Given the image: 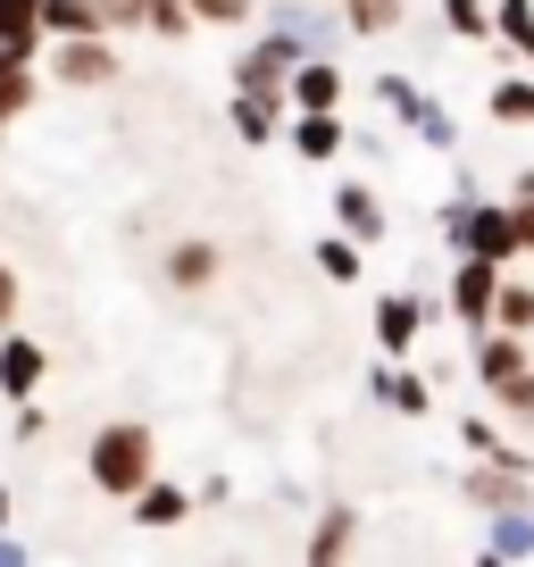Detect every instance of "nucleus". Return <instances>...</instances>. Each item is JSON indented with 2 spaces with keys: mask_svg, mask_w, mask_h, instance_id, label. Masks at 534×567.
<instances>
[{
  "mask_svg": "<svg viewBox=\"0 0 534 567\" xmlns=\"http://www.w3.org/2000/svg\"><path fill=\"white\" fill-rule=\"evenodd\" d=\"M101 34V0H42V42H75Z\"/></svg>",
  "mask_w": 534,
  "mask_h": 567,
  "instance_id": "16",
  "label": "nucleus"
},
{
  "mask_svg": "<svg viewBox=\"0 0 534 567\" xmlns=\"http://www.w3.org/2000/svg\"><path fill=\"white\" fill-rule=\"evenodd\" d=\"M151 34H167V42H184V34H193V0H151Z\"/></svg>",
  "mask_w": 534,
  "mask_h": 567,
  "instance_id": "32",
  "label": "nucleus"
},
{
  "mask_svg": "<svg viewBox=\"0 0 534 567\" xmlns=\"http://www.w3.org/2000/svg\"><path fill=\"white\" fill-rule=\"evenodd\" d=\"M510 217H517V250H534V193H510Z\"/></svg>",
  "mask_w": 534,
  "mask_h": 567,
  "instance_id": "35",
  "label": "nucleus"
},
{
  "mask_svg": "<svg viewBox=\"0 0 534 567\" xmlns=\"http://www.w3.org/2000/svg\"><path fill=\"white\" fill-rule=\"evenodd\" d=\"M301 59H309L301 34L267 25V42H250V51L234 59V92H267V101H285V84H292V68H301Z\"/></svg>",
  "mask_w": 534,
  "mask_h": 567,
  "instance_id": "2",
  "label": "nucleus"
},
{
  "mask_svg": "<svg viewBox=\"0 0 534 567\" xmlns=\"http://www.w3.org/2000/svg\"><path fill=\"white\" fill-rule=\"evenodd\" d=\"M342 142H351V134H342V117H335V109H301V125H292V151H301V159H342Z\"/></svg>",
  "mask_w": 534,
  "mask_h": 567,
  "instance_id": "13",
  "label": "nucleus"
},
{
  "mask_svg": "<svg viewBox=\"0 0 534 567\" xmlns=\"http://www.w3.org/2000/svg\"><path fill=\"white\" fill-rule=\"evenodd\" d=\"M0 326H18V276H9V259H0Z\"/></svg>",
  "mask_w": 534,
  "mask_h": 567,
  "instance_id": "37",
  "label": "nucleus"
},
{
  "mask_svg": "<svg viewBox=\"0 0 534 567\" xmlns=\"http://www.w3.org/2000/svg\"><path fill=\"white\" fill-rule=\"evenodd\" d=\"M42 368H51V351H42L34 334H18V326H0V392H9V401H34Z\"/></svg>",
  "mask_w": 534,
  "mask_h": 567,
  "instance_id": "6",
  "label": "nucleus"
},
{
  "mask_svg": "<svg viewBox=\"0 0 534 567\" xmlns=\"http://www.w3.org/2000/svg\"><path fill=\"white\" fill-rule=\"evenodd\" d=\"M342 92H351V84H342V68H335L326 51H309L301 68H292L285 101H292V117H301V109H342Z\"/></svg>",
  "mask_w": 534,
  "mask_h": 567,
  "instance_id": "8",
  "label": "nucleus"
},
{
  "mask_svg": "<svg viewBox=\"0 0 534 567\" xmlns=\"http://www.w3.org/2000/svg\"><path fill=\"white\" fill-rule=\"evenodd\" d=\"M9 517H18V501H9V484H0V526H9Z\"/></svg>",
  "mask_w": 534,
  "mask_h": 567,
  "instance_id": "39",
  "label": "nucleus"
},
{
  "mask_svg": "<svg viewBox=\"0 0 534 567\" xmlns=\"http://www.w3.org/2000/svg\"><path fill=\"white\" fill-rule=\"evenodd\" d=\"M267 25L301 34L309 51H326V42H335V18H326V9H301V0H276V9H267Z\"/></svg>",
  "mask_w": 534,
  "mask_h": 567,
  "instance_id": "19",
  "label": "nucleus"
},
{
  "mask_svg": "<svg viewBox=\"0 0 534 567\" xmlns=\"http://www.w3.org/2000/svg\"><path fill=\"white\" fill-rule=\"evenodd\" d=\"M493 292H501V259H476V250H460V267H451V318L476 334V326H493Z\"/></svg>",
  "mask_w": 534,
  "mask_h": 567,
  "instance_id": "5",
  "label": "nucleus"
},
{
  "mask_svg": "<svg viewBox=\"0 0 534 567\" xmlns=\"http://www.w3.org/2000/svg\"><path fill=\"white\" fill-rule=\"evenodd\" d=\"M359 267H368V243H351V234H326V243H318V276L359 284Z\"/></svg>",
  "mask_w": 534,
  "mask_h": 567,
  "instance_id": "22",
  "label": "nucleus"
},
{
  "mask_svg": "<svg viewBox=\"0 0 534 567\" xmlns=\"http://www.w3.org/2000/svg\"><path fill=\"white\" fill-rule=\"evenodd\" d=\"M493 401H501V417H517V425H534V359L517 375H501L493 384Z\"/></svg>",
  "mask_w": 534,
  "mask_h": 567,
  "instance_id": "26",
  "label": "nucleus"
},
{
  "mask_svg": "<svg viewBox=\"0 0 534 567\" xmlns=\"http://www.w3.org/2000/svg\"><path fill=\"white\" fill-rule=\"evenodd\" d=\"M42 59V0H0V68Z\"/></svg>",
  "mask_w": 534,
  "mask_h": 567,
  "instance_id": "7",
  "label": "nucleus"
},
{
  "mask_svg": "<svg viewBox=\"0 0 534 567\" xmlns=\"http://www.w3.org/2000/svg\"><path fill=\"white\" fill-rule=\"evenodd\" d=\"M42 434H51V417H42V409L25 401V409H18V443H42Z\"/></svg>",
  "mask_w": 534,
  "mask_h": 567,
  "instance_id": "36",
  "label": "nucleus"
},
{
  "mask_svg": "<svg viewBox=\"0 0 534 567\" xmlns=\"http://www.w3.org/2000/svg\"><path fill=\"white\" fill-rule=\"evenodd\" d=\"M493 326L534 334V284H501V292H493Z\"/></svg>",
  "mask_w": 534,
  "mask_h": 567,
  "instance_id": "25",
  "label": "nucleus"
},
{
  "mask_svg": "<svg viewBox=\"0 0 534 567\" xmlns=\"http://www.w3.org/2000/svg\"><path fill=\"white\" fill-rule=\"evenodd\" d=\"M493 125H534V75H510V84H493Z\"/></svg>",
  "mask_w": 534,
  "mask_h": 567,
  "instance_id": "23",
  "label": "nucleus"
},
{
  "mask_svg": "<svg viewBox=\"0 0 534 567\" xmlns=\"http://www.w3.org/2000/svg\"><path fill=\"white\" fill-rule=\"evenodd\" d=\"M117 68H125V59H117V34H75V42H59V51H51V75H59L68 92L117 84Z\"/></svg>",
  "mask_w": 534,
  "mask_h": 567,
  "instance_id": "4",
  "label": "nucleus"
},
{
  "mask_svg": "<svg viewBox=\"0 0 534 567\" xmlns=\"http://www.w3.org/2000/svg\"><path fill=\"white\" fill-rule=\"evenodd\" d=\"M401 18H410V0H342V25H351V34H392Z\"/></svg>",
  "mask_w": 534,
  "mask_h": 567,
  "instance_id": "20",
  "label": "nucleus"
},
{
  "mask_svg": "<svg viewBox=\"0 0 534 567\" xmlns=\"http://www.w3.org/2000/svg\"><path fill=\"white\" fill-rule=\"evenodd\" d=\"M335 226L351 234V243H384V200H376L368 184H335Z\"/></svg>",
  "mask_w": 534,
  "mask_h": 567,
  "instance_id": "12",
  "label": "nucleus"
},
{
  "mask_svg": "<svg viewBox=\"0 0 534 567\" xmlns=\"http://www.w3.org/2000/svg\"><path fill=\"white\" fill-rule=\"evenodd\" d=\"M368 384H376V401H384V409H401V417H427V409H434L427 375H418L410 359H384V368H376Z\"/></svg>",
  "mask_w": 534,
  "mask_h": 567,
  "instance_id": "10",
  "label": "nucleus"
},
{
  "mask_svg": "<svg viewBox=\"0 0 534 567\" xmlns=\"http://www.w3.org/2000/svg\"><path fill=\"white\" fill-rule=\"evenodd\" d=\"M517 368H526V334H510V326L484 334V326H476V375H484V384H501V375H517Z\"/></svg>",
  "mask_w": 534,
  "mask_h": 567,
  "instance_id": "14",
  "label": "nucleus"
},
{
  "mask_svg": "<svg viewBox=\"0 0 534 567\" xmlns=\"http://www.w3.org/2000/svg\"><path fill=\"white\" fill-rule=\"evenodd\" d=\"M84 467H92V484H101L109 501H134L151 476H160V443H151L143 417H117V425H101V434H92Z\"/></svg>",
  "mask_w": 534,
  "mask_h": 567,
  "instance_id": "1",
  "label": "nucleus"
},
{
  "mask_svg": "<svg viewBox=\"0 0 534 567\" xmlns=\"http://www.w3.org/2000/svg\"><path fill=\"white\" fill-rule=\"evenodd\" d=\"M484 550H493V559H534V509H493Z\"/></svg>",
  "mask_w": 534,
  "mask_h": 567,
  "instance_id": "17",
  "label": "nucleus"
},
{
  "mask_svg": "<svg viewBox=\"0 0 534 567\" xmlns=\"http://www.w3.org/2000/svg\"><path fill=\"white\" fill-rule=\"evenodd\" d=\"M259 0H193V25H243Z\"/></svg>",
  "mask_w": 534,
  "mask_h": 567,
  "instance_id": "34",
  "label": "nucleus"
},
{
  "mask_svg": "<svg viewBox=\"0 0 534 567\" xmlns=\"http://www.w3.org/2000/svg\"><path fill=\"white\" fill-rule=\"evenodd\" d=\"M18 559H25V543H18L9 526H0V567H18Z\"/></svg>",
  "mask_w": 534,
  "mask_h": 567,
  "instance_id": "38",
  "label": "nucleus"
},
{
  "mask_svg": "<svg viewBox=\"0 0 534 567\" xmlns=\"http://www.w3.org/2000/svg\"><path fill=\"white\" fill-rule=\"evenodd\" d=\"M125 509H134V526H151V534H167V526H184V517H193V493H184V484H160L151 476L143 493L125 501Z\"/></svg>",
  "mask_w": 534,
  "mask_h": 567,
  "instance_id": "11",
  "label": "nucleus"
},
{
  "mask_svg": "<svg viewBox=\"0 0 534 567\" xmlns=\"http://www.w3.org/2000/svg\"><path fill=\"white\" fill-rule=\"evenodd\" d=\"M34 109V68H0V125Z\"/></svg>",
  "mask_w": 534,
  "mask_h": 567,
  "instance_id": "31",
  "label": "nucleus"
},
{
  "mask_svg": "<svg viewBox=\"0 0 534 567\" xmlns=\"http://www.w3.org/2000/svg\"><path fill=\"white\" fill-rule=\"evenodd\" d=\"M493 34L534 68V0H501V9H493Z\"/></svg>",
  "mask_w": 534,
  "mask_h": 567,
  "instance_id": "21",
  "label": "nucleus"
},
{
  "mask_svg": "<svg viewBox=\"0 0 534 567\" xmlns=\"http://www.w3.org/2000/svg\"><path fill=\"white\" fill-rule=\"evenodd\" d=\"M209 276H217V250L209 243H176V250H167V284L193 292V284H209Z\"/></svg>",
  "mask_w": 534,
  "mask_h": 567,
  "instance_id": "24",
  "label": "nucleus"
},
{
  "mask_svg": "<svg viewBox=\"0 0 534 567\" xmlns=\"http://www.w3.org/2000/svg\"><path fill=\"white\" fill-rule=\"evenodd\" d=\"M285 109H292V101H267V92H234V134H243V142H276V134H285Z\"/></svg>",
  "mask_w": 534,
  "mask_h": 567,
  "instance_id": "15",
  "label": "nucleus"
},
{
  "mask_svg": "<svg viewBox=\"0 0 534 567\" xmlns=\"http://www.w3.org/2000/svg\"><path fill=\"white\" fill-rule=\"evenodd\" d=\"M376 101H384V109H392V117L410 125V117H418V109H427V92H418V84H410V75H392V68H384V75H376Z\"/></svg>",
  "mask_w": 534,
  "mask_h": 567,
  "instance_id": "29",
  "label": "nucleus"
},
{
  "mask_svg": "<svg viewBox=\"0 0 534 567\" xmlns=\"http://www.w3.org/2000/svg\"><path fill=\"white\" fill-rule=\"evenodd\" d=\"M151 18V0H101V34H134Z\"/></svg>",
  "mask_w": 534,
  "mask_h": 567,
  "instance_id": "33",
  "label": "nucleus"
},
{
  "mask_svg": "<svg viewBox=\"0 0 534 567\" xmlns=\"http://www.w3.org/2000/svg\"><path fill=\"white\" fill-rule=\"evenodd\" d=\"M460 451H468V460H517V467H534V451H517L493 417H460Z\"/></svg>",
  "mask_w": 534,
  "mask_h": 567,
  "instance_id": "18",
  "label": "nucleus"
},
{
  "mask_svg": "<svg viewBox=\"0 0 534 567\" xmlns=\"http://www.w3.org/2000/svg\"><path fill=\"white\" fill-rule=\"evenodd\" d=\"M443 25L460 42H493V9H484V0H443Z\"/></svg>",
  "mask_w": 534,
  "mask_h": 567,
  "instance_id": "27",
  "label": "nucleus"
},
{
  "mask_svg": "<svg viewBox=\"0 0 534 567\" xmlns=\"http://www.w3.org/2000/svg\"><path fill=\"white\" fill-rule=\"evenodd\" d=\"M410 134L427 142V151H460V125H451V109H443V101H427V109H418V117H410Z\"/></svg>",
  "mask_w": 534,
  "mask_h": 567,
  "instance_id": "28",
  "label": "nucleus"
},
{
  "mask_svg": "<svg viewBox=\"0 0 534 567\" xmlns=\"http://www.w3.org/2000/svg\"><path fill=\"white\" fill-rule=\"evenodd\" d=\"M351 509H326V526L318 534H309V559H342V550H351Z\"/></svg>",
  "mask_w": 534,
  "mask_h": 567,
  "instance_id": "30",
  "label": "nucleus"
},
{
  "mask_svg": "<svg viewBox=\"0 0 534 567\" xmlns=\"http://www.w3.org/2000/svg\"><path fill=\"white\" fill-rule=\"evenodd\" d=\"M418 326H427L418 292H384V301H376V342H384V359H410L418 351Z\"/></svg>",
  "mask_w": 534,
  "mask_h": 567,
  "instance_id": "9",
  "label": "nucleus"
},
{
  "mask_svg": "<svg viewBox=\"0 0 534 567\" xmlns=\"http://www.w3.org/2000/svg\"><path fill=\"white\" fill-rule=\"evenodd\" d=\"M468 509L476 517H493V509H534V467H517V460H468Z\"/></svg>",
  "mask_w": 534,
  "mask_h": 567,
  "instance_id": "3",
  "label": "nucleus"
}]
</instances>
